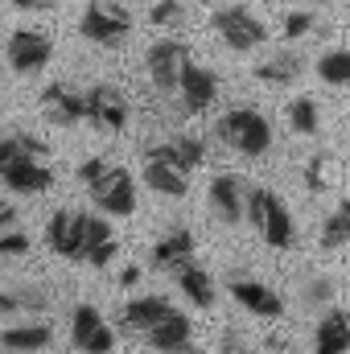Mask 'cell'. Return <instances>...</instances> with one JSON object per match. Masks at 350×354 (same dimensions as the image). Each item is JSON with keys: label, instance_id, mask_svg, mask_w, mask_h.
<instances>
[{"label": "cell", "instance_id": "6da1fadb", "mask_svg": "<svg viewBox=\"0 0 350 354\" xmlns=\"http://www.w3.org/2000/svg\"><path fill=\"white\" fill-rule=\"evenodd\" d=\"M79 181L87 185L91 202H95L99 210L120 214V218L136 210V181H132V174H128L124 165H111V161H103V157H87V161L79 165Z\"/></svg>", "mask_w": 350, "mask_h": 354}, {"label": "cell", "instance_id": "7a4b0ae2", "mask_svg": "<svg viewBox=\"0 0 350 354\" xmlns=\"http://www.w3.org/2000/svg\"><path fill=\"white\" fill-rule=\"evenodd\" d=\"M0 181H4L8 189H17V194H42V189H50V185H54L50 149H46L37 136L21 132V153L0 169Z\"/></svg>", "mask_w": 350, "mask_h": 354}, {"label": "cell", "instance_id": "3957f363", "mask_svg": "<svg viewBox=\"0 0 350 354\" xmlns=\"http://www.w3.org/2000/svg\"><path fill=\"white\" fill-rule=\"evenodd\" d=\"M248 218H252V227L260 231V239L268 248H276V252H288L293 243H297V227H293V214H288V206L272 194V189H248Z\"/></svg>", "mask_w": 350, "mask_h": 354}, {"label": "cell", "instance_id": "277c9868", "mask_svg": "<svg viewBox=\"0 0 350 354\" xmlns=\"http://www.w3.org/2000/svg\"><path fill=\"white\" fill-rule=\"evenodd\" d=\"M219 140L239 157H264L272 145V128L256 107H231L219 120Z\"/></svg>", "mask_w": 350, "mask_h": 354}, {"label": "cell", "instance_id": "5b68a950", "mask_svg": "<svg viewBox=\"0 0 350 354\" xmlns=\"http://www.w3.org/2000/svg\"><path fill=\"white\" fill-rule=\"evenodd\" d=\"M79 33L95 41V46H120L128 33H132V12L124 8V4H107V0H95L87 4V12H83V21H79Z\"/></svg>", "mask_w": 350, "mask_h": 354}, {"label": "cell", "instance_id": "8992f818", "mask_svg": "<svg viewBox=\"0 0 350 354\" xmlns=\"http://www.w3.org/2000/svg\"><path fill=\"white\" fill-rule=\"evenodd\" d=\"M210 29L235 50V54H248V50H260L264 41H268V29H264L260 17H252L248 8H219L214 17H210Z\"/></svg>", "mask_w": 350, "mask_h": 354}, {"label": "cell", "instance_id": "52a82bcc", "mask_svg": "<svg viewBox=\"0 0 350 354\" xmlns=\"http://www.w3.org/2000/svg\"><path fill=\"white\" fill-rule=\"evenodd\" d=\"M190 62V46L177 41V37H165V41H153L149 54H145V71H149V83L161 91V95H174L177 79Z\"/></svg>", "mask_w": 350, "mask_h": 354}, {"label": "cell", "instance_id": "ba28073f", "mask_svg": "<svg viewBox=\"0 0 350 354\" xmlns=\"http://www.w3.org/2000/svg\"><path fill=\"white\" fill-rule=\"evenodd\" d=\"M4 54H8V66H12L17 75H37V71L50 66L54 41H50L42 29H17V33L8 37V46H4Z\"/></svg>", "mask_w": 350, "mask_h": 354}, {"label": "cell", "instance_id": "9c48e42d", "mask_svg": "<svg viewBox=\"0 0 350 354\" xmlns=\"http://www.w3.org/2000/svg\"><path fill=\"white\" fill-rule=\"evenodd\" d=\"M206 202L210 214L227 227H235L239 218H248V185L239 181V174H214L206 185Z\"/></svg>", "mask_w": 350, "mask_h": 354}, {"label": "cell", "instance_id": "30bf717a", "mask_svg": "<svg viewBox=\"0 0 350 354\" xmlns=\"http://www.w3.org/2000/svg\"><path fill=\"white\" fill-rule=\"evenodd\" d=\"M71 342H75L79 354H111V346H116V330L103 322V313H99L95 305H75Z\"/></svg>", "mask_w": 350, "mask_h": 354}, {"label": "cell", "instance_id": "8fae6325", "mask_svg": "<svg viewBox=\"0 0 350 354\" xmlns=\"http://www.w3.org/2000/svg\"><path fill=\"white\" fill-rule=\"evenodd\" d=\"M214 95H219V75L210 66H202V62L190 58L185 71H181V79H177V103H181V111L185 115H202L214 103Z\"/></svg>", "mask_w": 350, "mask_h": 354}, {"label": "cell", "instance_id": "7c38bea8", "mask_svg": "<svg viewBox=\"0 0 350 354\" xmlns=\"http://www.w3.org/2000/svg\"><path fill=\"white\" fill-rule=\"evenodd\" d=\"M83 223L87 210H54V218L46 223V248L62 260L83 264Z\"/></svg>", "mask_w": 350, "mask_h": 354}, {"label": "cell", "instance_id": "4fadbf2b", "mask_svg": "<svg viewBox=\"0 0 350 354\" xmlns=\"http://www.w3.org/2000/svg\"><path fill=\"white\" fill-rule=\"evenodd\" d=\"M42 111H46V120L50 124H58V128H75L79 120H87V95L75 87V83H50V87H42Z\"/></svg>", "mask_w": 350, "mask_h": 354}, {"label": "cell", "instance_id": "5bb4252c", "mask_svg": "<svg viewBox=\"0 0 350 354\" xmlns=\"http://www.w3.org/2000/svg\"><path fill=\"white\" fill-rule=\"evenodd\" d=\"M87 120L103 132H124L128 128V95L111 83H95L87 91Z\"/></svg>", "mask_w": 350, "mask_h": 354}, {"label": "cell", "instance_id": "9a60e30c", "mask_svg": "<svg viewBox=\"0 0 350 354\" xmlns=\"http://www.w3.org/2000/svg\"><path fill=\"white\" fill-rule=\"evenodd\" d=\"M145 342L157 354H190L194 351V326H190V317H185L181 309H169V313L145 334Z\"/></svg>", "mask_w": 350, "mask_h": 354}, {"label": "cell", "instance_id": "2e32d148", "mask_svg": "<svg viewBox=\"0 0 350 354\" xmlns=\"http://www.w3.org/2000/svg\"><path fill=\"white\" fill-rule=\"evenodd\" d=\"M174 305L165 301V297H136V301H128L124 305V313H120V330L124 334H136V338H145L165 313H169Z\"/></svg>", "mask_w": 350, "mask_h": 354}, {"label": "cell", "instance_id": "e0dca14e", "mask_svg": "<svg viewBox=\"0 0 350 354\" xmlns=\"http://www.w3.org/2000/svg\"><path fill=\"white\" fill-rule=\"evenodd\" d=\"M111 260H116V235H111L107 218L87 214V223H83V264L107 268Z\"/></svg>", "mask_w": 350, "mask_h": 354}, {"label": "cell", "instance_id": "ac0fdd59", "mask_svg": "<svg viewBox=\"0 0 350 354\" xmlns=\"http://www.w3.org/2000/svg\"><path fill=\"white\" fill-rule=\"evenodd\" d=\"M231 297H235L248 313H256V317H280V313H284L280 292H272L260 280H231Z\"/></svg>", "mask_w": 350, "mask_h": 354}, {"label": "cell", "instance_id": "d6986e66", "mask_svg": "<svg viewBox=\"0 0 350 354\" xmlns=\"http://www.w3.org/2000/svg\"><path fill=\"white\" fill-rule=\"evenodd\" d=\"M174 280H177V288L185 292L190 305H198V309H210V305H214V280H210V272L198 264L194 256H190L185 264L174 268Z\"/></svg>", "mask_w": 350, "mask_h": 354}, {"label": "cell", "instance_id": "ffe728a7", "mask_svg": "<svg viewBox=\"0 0 350 354\" xmlns=\"http://www.w3.org/2000/svg\"><path fill=\"white\" fill-rule=\"evenodd\" d=\"M350 351V313L330 309L313 330V354H347Z\"/></svg>", "mask_w": 350, "mask_h": 354}, {"label": "cell", "instance_id": "44dd1931", "mask_svg": "<svg viewBox=\"0 0 350 354\" xmlns=\"http://www.w3.org/2000/svg\"><path fill=\"white\" fill-rule=\"evenodd\" d=\"M149 153L161 157V161H169V165H177L181 174H194V169L206 161V145H202L198 136H169V140L153 145Z\"/></svg>", "mask_w": 350, "mask_h": 354}, {"label": "cell", "instance_id": "7402d4cb", "mask_svg": "<svg viewBox=\"0 0 350 354\" xmlns=\"http://www.w3.org/2000/svg\"><path fill=\"white\" fill-rule=\"evenodd\" d=\"M54 342V330L46 322H21V326H8L0 330V346L8 354H37Z\"/></svg>", "mask_w": 350, "mask_h": 354}, {"label": "cell", "instance_id": "603a6c76", "mask_svg": "<svg viewBox=\"0 0 350 354\" xmlns=\"http://www.w3.org/2000/svg\"><path fill=\"white\" fill-rule=\"evenodd\" d=\"M145 185L157 189V194H165V198H181L190 189V174H181L177 165L153 157V153H145Z\"/></svg>", "mask_w": 350, "mask_h": 354}, {"label": "cell", "instance_id": "cb8c5ba5", "mask_svg": "<svg viewBox=\"0 0 350 354\" xmlns=\"http://www.w3.org/2000/svg\"><path fill=\"white\" fill-rule=\"evenodd\" d=\"M194 256V235L185 231V227H177L169 235H161L157 243H153V268H161V272H174L177 264H185Z\"/></svg>", "mask_w": 350, "mask_h": 354}, {"label": "cell", "instance_id": "d4e9b609", "mask_svg": "<svg viewBox=\"0 0 350 354\" xmlns=\"http://www.w3.org/2000/svg\"><path fill=\"white\" fill-rule=\"evenodd\" d=\"M50 309V292L37 284H21V288H0V317L8 313H42Z\"/></svg>", "mask_w": 350, "mask_h": 354}, {"label": "cell", "instance_id": "484cf974", "mask_svg": "<svg viewBox=\"0 0 350 354\" xmlns=\"http://www.w3.org/2000/svg\"><path fill=\"white\" fill-rule=\"evenodd\" d=\"M301 71H305L301 54L284 50V54H276V58H268V62L256 66V79H264L268 87H288V83H297V79H301Z\"/></svg>", "mask_w": 350, "mask_h": 354}, {"label": "cell", "instance_id": "4316f807", "mask_svg": "<svg viewBox=\"0 0 350 354\" xmlns=\"http://www.w3.org/2000/svg\"><path fill=\"white\" fill-rule=\"evenodd\" d=\"M338 177H342L338 157H330V153H317V157H309V165H305V185H309L313 194H326V189H334V185H338Z\"/></svg>", "mask_w": 350, "mask_h": 354}, {"label": "cell", "instance_id": "83f0119b", "mask_svg": "<svg viewBox=\"0 0 350 354\" xmlns=\"http://www.w3.org/2000/svg\"><path fill=\"white\" fill-rule=\"evenodd\" d=\"M284 115H288V128H293V132H301V136H317V128H322L317 103H313L309 95H297V99L284 107Z\"/></svg>", "mask_w": 350, "mask_h": 354}, {"label": "cell", "instance_id": "f1b7e54d", "mask_svg": "<svg viewBox=\"0 0 350 354\" xmlns=\"http://www.w3.org/2000/svg\"><path fill=\"white\" fill-rule=\"evenodd\" d=\"M350 243V202H338L330 214H326V223H322V248H347Z\"/></svg>", "mask_w": 350, "mask_h": 354}, {"label": "cell", "instance_id": "f546056e", "mask_svg": "<svg viewBox=\"0 0 350 354\" xmlns=\"http://www.w3.org/2000/svg\"><path fill=\"white\" fill-rule=\"evenodd\" d=\"M317 79L330 87H350V50H330L317 62Z\"/></svg>", "mask_w": 350, "mask_h": 354}, {"label": "cell", "instance_id": "4dcf8cb0", "mask_svg": "<svg viewBox=\"0 0 350 354\" xmlns=\"http://www.w3.org/2000/svg\"><path fill=\"white\" fill-rule=\"evenodd\" d=\"M301 297H305L309 305H330V301H334V284H330L326 276H309V280H305V292H301Z\"/></svg>", "mask_w": 350, "mask_h": 354}, {"label": "cell", "instance_id": "1f68e13d", "mask_svg": "<svg viewBox=\"0 0 350 354\" xmlns=\"http://www.w3.org/2000/svg\"><path fill=\"white\" fill-rule=\"evenodd\" d=\"M29 252V235L25 231H4L0 235V260H21Z\"/></svg>", "mask_w": 350, "mask_h": 354}, {"label": "cell", "instance_id": "d6a6232c", "mask_svg": "<svg viewBox=\"0 0 350 354\" xmlns=\"http://www.w3.org/2000/svg\"><path fill=\"white\" fill-rule=\"evenodd\" d=\"M181 12H185V0H157L149 17H153V25H177Z\"/></svg>", "mask_w": 350, "mask_h": 354}, {"label": "cell", "instance_id": "836d02e7", "mask_svg": "<svg viewBox=\"0 0 350 354\" xmlns=\"http://www.w3.org/2000/svg\"><path fill=\"white\" fill-rule=\"evenodd\" d=\"M309 29H313V17H309V12H288V17H284V37H288V41L305 37Z\"/></svg>", "mask_w": 350, "mask_h": 354}, {"label": "cell", "instance_id": "e575fe53", "mask_svg": "<svg viewBox=\"0 0 350 354\" xmlns=\"http://www.w3.org/2000/svg\"><path fill=\"white\" fill-rule=\"evenodd\" d=\"M219 354H252V346H248L235 330H227V334L219 338Z\"/></svg>", "mask_w": 350, "mask_h": 354}, {"label": "cell", "instance_id": "d590c367", "mask_svg": "<svg viewBox=\"0 0 350 354\" xmlns=\"http://www.w3.org/2000/svg\"><path fill=\"white\" fill-rule=\"evenodd\" d=\"M17 8H25V12H42V8H54V0H12Z\"/></svg>", "mask_w": 350, "mask_h": 354}, {"label": "cell", "instance_id": "8d00e7d4", "mask_svg": "<svg viewBox=\"0 0 350 354\" xmlns=\"http://www.w3.org/2000/svg\"><path fill=\"white\" fill-rule=\"evenodd\" d=\"M12 218H17V210H12V206H8V202L0 198V231H4V227H8Z\"/></svg>", "mask_w": 350, "mask_h": 354}, {"label": "cell", "instance_id": "74e56055", "mask_svg": "<svg viewBox=\"0 0 350 354\" xmlns=\"http://www.w3.org/2000/svg\"><path fill=\"white\" fill-rule=\"evenodd\" d=\"M120 280H124V284H136V280H140V268H124Z\"/></svg>", "mask_w": 350, "mask_h": 354}, {"label": "cell", "instance_id": "f35d334b", "mask_svg": "<svg viewBox=\"0 0 350 354\" xmlns=\"http://www.w3.org/2000/svg\"><path fill=\"white\" fill-rule=\"evenodd\" d=\"M276 4H297V0H276Z\"/></svg>", "mask_w": 350, "mask_h": 354}]
</instances>
